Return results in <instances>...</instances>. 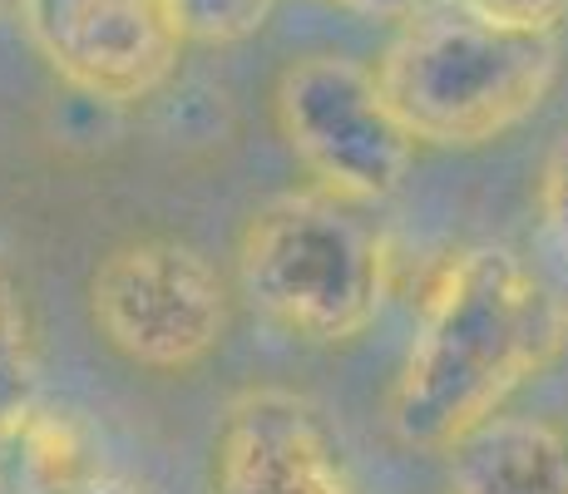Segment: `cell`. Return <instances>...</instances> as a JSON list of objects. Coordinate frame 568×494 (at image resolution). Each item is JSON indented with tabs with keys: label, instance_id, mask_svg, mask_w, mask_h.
Returning a JSON list of instances; mask_svg holds the SVG:
<instances>
[{
	"label": "cell",
	"instance_id": "6da1fadb",
	"mask_svg": "<svg viewBox=\"0 0 568 494\" xmlns=\"http://www.w3.org/2000/svg\"><path fill=\"white\" fill-rule=\"evenodd\" d=\"M564 351L568 296L519 252L469 248L425 302L406 371L390 391V431L415 450H450Z\"/></svg>",
	"mask_w": 568,
	"mask_h": 494
},
{
	"label": "cell",
	"instance_id": "7a4b0ae2",
	"mask_svg": "<svg viewBox=\"0 0 568 494\" xmlns=\"http://www.w3.org/2000/svg\"><path fill=\"white\" fill-rule=\"evenodd\" d=\"M371 74L415 144L479 149L544 104L559 80V36L489 26L460 6L425 10Z\"/></svg>",
	"mask_w": 568,
	"mask_h": 494
},
{
	"label": "cell",
	"instance_id": "3957f363",
	"mask_svg": "<svg viewBox=\"0 0 568 494\" xmlns=\"http://www.w3.org/2000/svg\"><path fill=\"white\" fill-rule=\"evenodd\" d=\"M386 243L356 203L322 189L282 193L247 218L237 238L243 292L282 332L307 342H352L386 302Z\"/></svg>",
	"mask_w": 568,
	"mask_h": 494
},
{
	"label": "cell",
	"instance_id": "277c9868",
	"mask_svg": "<svg viewBox=\"0 0 568 494\" xmlns=\"http://www.w3.org/2000/svg\"><path fill=\"white\" fill-rule=\"evenodd\" d=\"M277 129L322 193L381 203L406 183L415 139L376 90V74L346 54H307L277 80Z\"/></svg>",
	"mask_w": 568,
	"mask_h": 494
},
{
	"label": "cell",
	"instance_id": "5b68a950",
	"mask_svg": "<svg viewBox=\"0 0 568 494\" xmlns=\"http://www.w3.org/2000/svg\"><path fill=\"white\" fill-rule=\"evenodd\" d=\"M90 316L119 356L149 371H189L227 332L223 272L179 238L124 243L90 282Z\"/></svg>",
	"mask_w": 568,
	"mask_h": 494
},
{
	"label": "cell",
	"instance_id": "8992f818",
	"mask_svg": "<svg viewBox=\"0 0 568 494\" xmlns=\"http://www.w3.org/2000/svg\"><path fill=\"white\" fill-rule=\"evenodd\" d=\"M20 26L70 90L104 104L149 99L183 50L169 0H20Z\"/></svg>",
	"mask_w": 568,
	"mask_h": 494
},
{
	"label": "cell",
	"instance_id": "52a82bcc",
	"mask_svg": "<svg viewBox=\"0 0 568 494\" xmlns=\"http://www.w3.org/2000/svg\"><path fill=\"white\" fill-rule=\"evenodd\" d=\"M213 494H356L342 445L297 391L257 386L227 405L213 441Z\"/></svg>",
	"mask_w": 568,
	"mask_h": 494
},
{
	"label": "cell",
	"instance_id": "ba28073f",
	"mask_svg": "<svg viewBox=\"0 0 568 494\" xmlns=\"http://www.w3.org/2000/svg\"><path fill=\"white\" fill-rule=\"evenodd\" d=\"M450 494H568V421H479L450 445Z\"/></svg>",
	"mask_w": 568,
	"mask_h": 494
},
{
	"label": "cell",
	"instance_id": "9c48e42d",
	"mask_svg": "<svg viewBox=\"0 0 568 494\" xmlns=\"http://www.w3.org/2000/svg\"><path fill=\"white\" fill-rule=\"evenodd\" d=\"M272 6L277 0H169L173 26L183 40H199V46H237V40H253L267 26Z\"/></svg>",
	"mask_w": 568,
	"mask_h": 494
},
{
	"label": "cell",
	"instance_id": "30bf717a",
	"mask_svg": "<svg viewBox=\"0 0 568 494\" xmlns=\"http://www.w3.org/2000/svg\"><path fill=\"white\" fill-rule=\"evenodd\" d=\"M30 401V322L16 288L0 278V415Z\"/></svg>",
	"mask_w": 568,
	"mask_h": 494
},
{
	"label": "cell",
	"instance_id": "8fae6325",
	"mask_svg": "<svg viewBox=\"0 0 568 494\" xmlns=\"http://www.w3.org/2000/svg\"><path fill=\"white\" fill-rule=\"evenodd\" d=\"M469 16L505 30H534V36H559L568 0H455Z\"/></svg>",
	"mask_w": 568,
	"mask_h": 494
},
{
	"label": "cell",
	"instance_id": "7c38bea8",
	"mask_svg": "<svg viewBox=\"0 0 568 494\" xmlns=\"http://www.w3.org/2000/svg\"><path fill=\"white\" fill-rule=\"evenodd\" d=\"M539 208H544V223H549V233L559 238V248L568 252V134L554 144L549 159H544Z\"/></svg>",
	"mask_w": 568,
	"mask_h": 494
},
{
	"label": "cell",
	"instance_id": "4fadbf2b",
	"mask_svg": "<svg viewBox=\"0 0 568 494\" xmlns=\"http://www.w3.org/2000/svg\"><path fill=\"white\" fill-rule=\"evenodd\" d=\"M50 494H154V490H149L144 480H134V475H114V470H90V475H80L74 485L50 490Z\"/></svg>",
	"mask_w": 568,
	"mask_h": 494
},
{
	"label": "cell",
	"instance_id": "5bb4252c",
	"mask_svg": "<svg viewBox=\"0 0 568 494\" xmlns=\"http://www.w3.org/2000/svg\"><path fill=\"white\" fill-rule=\"evenodd\" d=\"M342 6L362 10V16H381V20H406V16H415L420 0H342Z\"/></svg>",
	"mask_w": 568,
	"mask_h": 494
},
{
	"label": "cell",
	"instance_id": "9a60e30c",
	"mask_svg": "<svg viewBox=\"0 0 568 494\" xmlns=\"http://www.w3.org/2000/svg\"><path fill=\"white\" fill-rule=\"evenodd\" d=\"M0 441H6V415H0Z\"/></svg>",
	"mask_w": 568,
	"mask_h": 494
}]
</instances>
